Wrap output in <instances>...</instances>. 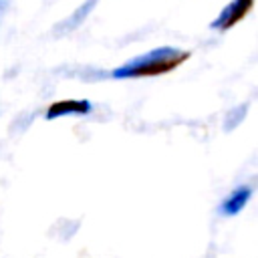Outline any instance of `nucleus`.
Here are the masks:
<instances>
[{"label":"nucleus","instance_id":"f03ea898","mask_svg":"<svg viewBox=\"0 0 258 258\" xmlns=\"http://www.w3.org/2000/svg\"><path fill=\"white\" fill-rule=\"evenodd\" d=\"M252 6H254V0H232L218 14V18L212 22V28H216V30H230V28H234L238 22H242L250 14Z\"/></svg>","mask_w":258,"mask_h":258},{"label":"nucleus","instance_id":"20e7f679","mask_svg":"<svg viewBox=\"0 0 258 258\" xmlns=\"http://www.w3.org/2000/svg\"><path fill=\"white\" fill-rule=\"evenodd\" d=\"M250 196H252V187H248V185H240V187H236V189L222 202L220 212H222L224 216H236L238 212H242V210L246 208Z\"/></svg>","mask_w":258,"mask_h":258},{"label":"nucleus","instance_id":"7ed1b4c3","mask_svg":"<svg viewBox=\"0 0 258 258\" xmlns=\"http://www.w3.org/2000/svg\"><path fill=\"white\" fill-rule=\"evenodd\" d=\"M89 111H91L89 101L62 99V101H54L46 109V119H56V117H64V115H87Z\"/></svg>","mask_w":258,"mask_h":258},{"label":"nucleus","instance_id":"f257e3e1","mask_svg":"<svg viewBox=\"0 0 258 258\" xmlns=\"http://www.w3.org/2000/svg\"><path fill=\"white\" fill-rule=\"evenodd\" d=\"M189 58L187 50L173 48V46H159L145 54L135 56L133 60H127L119 69H115L111 75L115 79H147V77H159L167 75L173 69L181 67Z\"/></svg>","mask_w":258,"mask_h":258}]
</instances>
